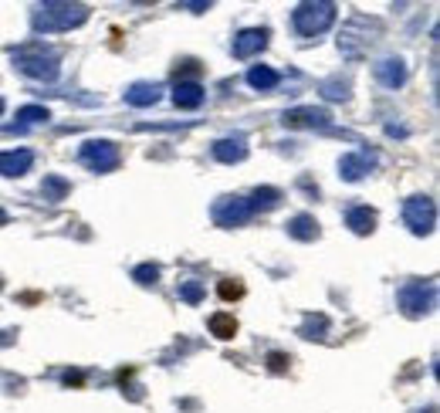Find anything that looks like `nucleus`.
Wrapping results in <instances>:
<instances>
[{
	"instance_id": "nucleus-13",
	"label": "nucleus",
	"mask_w": 440,
	"mask_h": 413,
	"mask_svg": "<svg viewBox=\"0 0 440 413\" xmlns=\"http://www.w3.org/2000/svg\"><path fill=\"white\" fill-rule=\"evenodd\" d=\"M129 102H135V106H149V102H156V85H135L129 92Z\"/></svg>"
},
{
	"instance_id": "nucleus-5",
	"label": "nucleus",
	"mask_w": 440,
	"mask_h": 413,
	"mask_svg": "<svg viewBox=\"0 0 440 413\" xmlns=\"http://www.w3.org/2000/svg\"><path fill=\"white\" fill-rule=\"evenodd\" d=\"M264 41H267L264 31H244L241 38L234 41V55H237V58H251L254 51H261L264 48Z\"/></svg>"
},
{
	"instance_id": "nucleus-12",
	"label": "nucleus",
	"mask_w": 440,
	"mask_h": 413,
	"mask_svg": "<svg viewBox=\"0 0 440 413\" xmlns=\"http://www.w3.org/2000/svg\"><path fill=\"white\" fill-rule=\"evenodd\" d=\"M247 214H251V207H247V203H230L227 210H217V220H220V224H227V220H244Z\"/></svg>"
},
{
	"instance_id": "nucleus-15",
	"label": "nucleus",
	"mask_w": 440,
	"mask_h": 413,
	"mask_svg": "<svg viewBox=\"0 0 440 413\" xmlns=\"http://www.w3.org/2000/svg\"><path fill=\"white\" fill-rule=\"evenodd\" d=\"M379 78L386 82V85H396V82H403V68L396 61V68H379Z\"/></svg>"
},
{
	"instance_id": "nucleus-2",
	"label": "nucleus",
	"mask_w": 440,
	"mask_h": 413,
	"mask_svg": "<svg viewBox=\"0 0 440 413\" xmlns=\"http://www.w3.org/2000/svg\"><path fill=\"white\" fill-rule=\"evenodd\" d=\"M38 21L44 24V27H65V24H78L85 21V7H71V3H47V7H41V14H38Z\"/></svg>"
},
{
	"instance_id": "nucleus-11",
	"label": "nucleus",
	"mask_w": 440,
	"mask_h": 413,
	"mask_svg": "<svg viewBox=\"0 0 440 413\" xmlns=\"http://www.w3.org/2000/svg\"><path fill=\"white\" fill-rule=\"evenodd\" d=\"M349 224L359 231V234H366V231H373V224H376V217H373V210H366V207H359V210H352L349 214Z\"/></svg>"
},
{
	"instance_id": "nucleus-4",
	"label": "nucleus",
	"mask_w": 440,
	"mask_h": 413,
	"mask_svg": "<svg viewBox=\"0 0 440 413\" xmlns=\"http://www.w3.org/2000/svg\"><path fill=\"white\" fill-rule=\"evenodd\" d=\"M82 159L95 170H109V166H115V150H112V143H88Z\"/></svg>"
},
{
	"instance_id": "nucleus-10",
	"label": "nucleus",
	"mask_w": 440,
	"mask_h": 413,
	"mask_svg": "<svg viewBox=\"0 0 440 413\" xmlns=\"http://www.w3.org/2000/svg\"><path fill=\"white\" fill-rule=\"evenodd\" d=\"M217 159H223V163H230V159H241L244 156V143L241 139H234V143H230V139H223V143H217Z\"/></svg>"
},
{
	"instance_id": "nucleus-1",
	"label": "nucleus",
	"mask_w": 440,
	"mask_h": 413,
	"mask_svg": "<svg viewBox=\"0 0 440 413\" xmlns=\"http://www.w3.org/2000/svg\"><path fill=\"white\" fill-rule=\"evenodd\" d=\"M335 17V7L332 3H302L295 10V27L302 34H315V31H325Z\"/></svg>"
},
{
	"instance_id": "nucleus-9",
	"label": "nucleus",
	"mask_w": 440,
	"mask_h": 413,
	"mask_svg": "<svg viewBox=\"0 0 440 413\" xmlns=\"http://www.w3.org/2000/svg\"><path fill=\"white\" fill-rule=\"evenodd\" d=\"M247 82L254 88H274L278 85V71H271V68H254V71L247 75Z\"/></svg>"
},
{
	"instance_id": "nucleus-14",
	"label": "nucleus",
	"mask_w": 440,
	"mask_h": 413,
	"mask_svg": "<svg viewBox=\"0 0 440 413\" xmlns=\"http://www.w3.org/2000/svg\"><path fill=\"white\" fill-rule=\"evenodd\" d=\"M325 119H329L325 112H315V109H302L288 115V122H325Z\"/></svg>"
},
{
	"instance_id": "nucleus-16",
	"label": "nucleus",
	"mask_w": 440,
	"mask_h": 413,
	"mask_svg": "<svg viewBox=\"0 0 440 413\" xmlns=\"http://www.w3.org/2000/svg\"><path fill=\"white\" fill-rule=\"evenodd\" d=\"M21 119H24V122H38V119H47V112H44V109H24Z\"/></svg>"
},
{
	"instance_id": "nucleus-6",
	"label": "nucleus",
	"mask_w": 440,
	"mask_h": 413,
	"mask_svg": "<svg viewBox=\"0 0 440 413\" xmlns=\"http://www.w3.org/2000/svg\"><path fill=\"white\" fill-rule=\"evenodd\" d=\"M31 166V152H3L0 156V173L7 176H21Z\"/></svg>"
},
{
	"instance_id": "nucleus-7",
	"label": "nucleus",
	"mask_w": 440,
	"mask_h": 413,
	"mask_svg": "<svg viewBox=\"0 0 440 413\" xmlns=\"http://www.w3.org/2000/svg\"><path fill=\"white\" fill-rule=\"evenodd\" d=\"M176 106H183V109H197L200 102H203V88L193 85V82H186V85H176Z\"/></svg>"
},
{
	"instance_id": "nucleus-18",
	"label": "nucleus",
	"mask_w": 440,
	"mask_h": 413,
	"mask_svg": "<svg viewBox=\"0 0 440 413\" xmlns=\"http://www.w3.org/2000/svg\"><path fill=\"white\" fill-rule=\"evenodd\" d=\"M305 227H311V220H308V217H298V220H295V227H291V231H295L298 238H311V234H308Z\"/></svg>"
},
{
	"instance_id": "nucleus-3",
	"label": "nucleus",
	"mask_w": 440,
	"mask_h": 413,
	"mask_svg": "<svg viewBox=\"0 0 440 413\" xmlns=\"http://www.w3.org/2000/svg\"><path fill=\"white\" fill-rule=\"evenodd\" d=\"M406 224L417 231V234H427L434 227V203L427 196H413L406 203Z\"/></svg>"
},
{
	"instance_id": "nucleus-20",
	"label": "nucleus",
	"mask_w": 440,
	"mask_h": 413,
	"mask_svg": "<svg viewBox=\"0 0 440 413\" xmlns=\"http://www.w3.org/2000/svg\"><path fill=\"white\" fill-rule=\"evenodd\" d=\"M0 220H3V214H0Z\"/></svg>"
},
{
	"instance_id": "nucleus-19",
	"label": "nucleus",
	"mask_w": 440,
	"mask_h": 413,
	"mask_svg": "<svg viewBox=\"0 0 440 413\" xmlns=\"http://www.w3.org/2000/svg\"><path fill=\"white\" fill-rule=\"evenodd\" d=\"M156 275H159V271H156V268H149V264L135 271V278H142V282H149V278H153V282H156Z\"/></svg>"
},
{
	"instance_id": "nucleus-17",
	"label": "nucleus",
	"mask_w": 440,
	"mask_h": 413,
	"mask_svg": "<svg viewBox=\"0 0 440 413\" xmlns=\"http://www.w3.org/2000/svg\"><path fill=\"white\" fill-rule=\"evenodd\" d=\"M220 295H223V298H237V295H241V284L223 282V284H220Z\"/></svg>"
},
{
	"instance_id": "nucleus-8",
	"label": "nucleus",
	"mask_w": 440,
	"mask_h": 413,
	"mask_svg": "<svg viewBox=\"0 0 440 413\" xmlns=\"http://www.w3.org/2000/svg\"><path fill=\"white\" fill-rule=\"evenodd\" d=\"M210 332H214L217 339H230V335L237 332V322H234L230 315H214V319H210Z\"/></svg>"
}]
</instances>
